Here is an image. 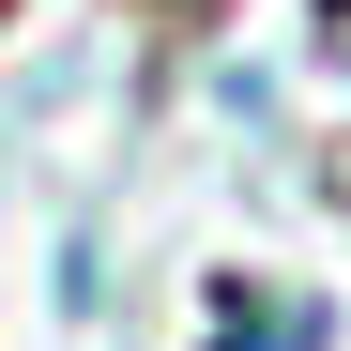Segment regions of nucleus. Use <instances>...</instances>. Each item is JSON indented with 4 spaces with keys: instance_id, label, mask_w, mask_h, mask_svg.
I'll return each instance as SVG.
<instances>
[{
    "instance_id": "1",
    "label": "nucleus",
    "mask_w": 351,
    "mask_h": 351,
    "mask_svg": "<svg viewBox=\"0 0 351 351\" xmlns=\"http://www.w3.org/2000/svg\"><path fill=\"white\" fill-rule=\"evenodd\" d=\"M321 31H336V62H351V0H321Z\"/></svg>"
}]
</instances>
